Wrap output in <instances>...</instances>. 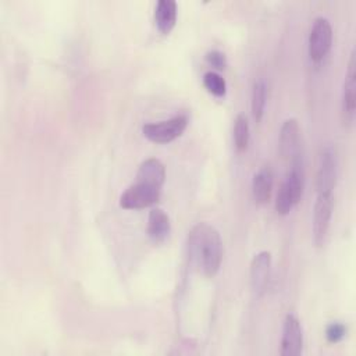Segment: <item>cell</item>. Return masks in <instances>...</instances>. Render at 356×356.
<instances>
[{
  "label": "cell",
  "instance_id": "obj_1",
  "mask_svg": "<svg viewBox=\"0 0 356 356\" xmlns=\"http://www.w3.org/2000/svg\"><path fill=\"white\" fill-rule=\"evenodd\" d=\"M188 252L192 263L203 275L211 278L218 273L222 259V242L213 225L199 222L191 229Z\"/></svg>",
  "mask_w": 356,
  "mask_h": 356
},
{
  "label": "cell",
  "instance_id": "obj_2",
  "mask_svg": "<svg viewBox=\"0 0 356 356\" xmlns=\"http://www.w3.org/2000/svg\"><path fill=\"white\" fill-rule=\"evenodd\" d=\"M305 188V167H303V159L302 154L296 156L291 160L289 170L286 171L277 197H275V211L281 216L288 214L292 207L300 200L303 195Z\"/></svg>",
  "mask_w": 356,
  "mask_h": 356
},
{
  "label": "cell",
  "instance_id": "obj_3",
  "mask_svg": "<svg viewBox=\"0 0 356 356\" xmlns=\"http://www.w3.org/2000/svg\"><path fill=\"white\" fill-rule=\"evenodd\" d=\"M338 177V152L331 143L320 147L316 161L317 193H331Z\"/></svg>",
  "mask_w": 356,
  "mask_h": 356
},
{
  "label": "cell",
  "instance_id": "obj_4",
  "mask_svg": "<svg viewBox=\"0 0 356 356\" xmlns=\"http://www.w3.org/2000/svg\"><path fill=\"white\" fill-rule=\"evenodd\" d=\"M188 125V117L185 114L174 115L168 120L159 122H149L142 127L145 138L154 143H168L182 135Z\"/></svg>",
  "mask_w": 356,
  "mask_h": 356
},
{
  "label": "cell",
  "instance_id": "obj_5",
  "mask_svg": "<svg viewBox=\"0 0 356 356\" xmlns=\"http://www.w3.org/2000/svg\"><path fill=\"white\" fill-rule=\"evenodd\" d=\"M309 56L313 63H320L332 44V28L327 18L317 17L309 33Z\"/></svg>",
  "mask_w": 356,
  "mask_h": 356
},
{
  "label": "cell",
  "instance_id": "obj_6",
  "mask_svg": "<svg viewBox=\"0 0 356 356\" xmlns=\"http://www.w3.org/2000/svg\"><path fill=\"white\" fill-rule=\"evenodd\" d=\"M161 195V188L138 182L128 186L120 196V206L122 209H145L154 204Z\"/></svg>",
  "mask_w": 356,
  "mask_h": 356
},
{
  "label": "cell",
  "instance_id": "obj_7",
  "mask_svg": "<svg viewBox=\"0 0 356 356\" xmlns=\"http://www.w3.org/2000/svg\"><path fill=\"white\" fill-rule=\"evenodd\" d=\"M332 195L318 193L313 207V238L317 246H321L325 241L330 221L332 216Z\"/></svg>",
  "mask_w": 356,
  "mask_h": 356
},
{
  "label": "cell",
  "instance_id": "obj_8",
  "mask_svg": "<svg viewBox=\"0 0 356 356\" xmlns=\"http://www.w3.org/2000/svg\"><path fill=\"white\" fill-rule=\"evenodd\" d=\"M303 348V331L299 320L293 314H286L282 324L281 337V355L298 356Z\"/></svg>",
  "mask_w": 356,
  "mask_h": 356
},
{
  "label": "cell",
  "instance_id": "obj_9",
  "mask_svg": "<svg viewBox=\"0 0 356 356\" xmlns=\"http://www.w3.org/2000/svg\"><path fill=\"white\" fill-rule=\"evenodd\" d=\"M355 53L352 51L349 63L346 79L342 90V102H341V114L345 125H352L355 120L356 110V81H355Z\"/></svg>",
  "mask_w": 356,
  "mask_h": 356
},
{
  "label": "cell",
  "instance_id": "obj_10",
  "mask_svg": "<svg viewBox=\"0 0 356 356\" xmlns=\"http://www.w3.org/2000/svg\"><path fill=\"white\" fill-rule=\"evenodd\" d=\"M271 271V254L270 252H259L250 261V288L256 296H261L266 292Z\"/></svg>",
  "mask_w": 356,
  "mask_h": 356
},
{
  "label": "cell",
  "instance_id": "obj_11",
  "mask_svg": "<svg viewBox=\"0 0 356 356\" xmlns=\"http://www.w3.org/2000/svg\"><path fill=\"white\" fill-rule=\"evenodd\" d=\"M300 129L295 118H288L284 121L280 131V153L284 159H295L300 154Z\"/></svg>",
  "mask_w": 356,
  "mask_h": 356
},
{
  "label": "cell",
  "instance_id": "obj_12",
  "mask_svg": "<svg viewBox=\"0 0 356 356\" xmlns=\"http://www.w3.org/2000/svg\"><path fill=\"white\" fill-rule=\"evenodd\" d=\"M170 232L171 222L168 214L159 207L152 209L147 218V235L150 241L154 243H161L168 238Z\"/></svg>",
  "mask_w": 356,
  "mask_h": 356
},
{
  "label": "cell",
  "instance_id": "obj_13",
  "mask_svg": "<svg viewBox=\"0 0 356 356\" xmlns=\"http://www.w3.org/2000/svg\"><path fill=\"white\" fill-rule=\"evenodd\" d=\"M274 184V174L270 165H263L259 168L252 179V195L256 203L263 204L268 202Z\"/></svg>",
  "mask_w": 356,
  "mask_h": 356
},
{
  "label": "cell",
  "instance_id": "obj_14",
  "mask_svg": "<svg viewBox=\"0 0 356 356\" xmlns=\"http://www.w3.org/2000/svg\"><path fill=\"white\" fill-rule=\"evenodd\" d=\"M136 181L149 184L157 188H163V184L165 181V167L164 164L154 157L146 159L140 163L138 172H136Z\"/></svg>",
  "mask_w": 356,
  "mask_h": 356
},
{
  "label": "cell",
  "instance_id": "obj_15",
  "mask_svg": "<svg viewBox=\"0 0 356 356\" xmlns=\"http://www.w3.org/2000/svg\"><path fill=\"white\" fill-rule=\"evenodd\" d=\"M154 22L161 33H170L177 22V3L174 0H159L154 8Z\"/></svg>",
  "mask_w": 356,
  "mask_h": 356
},
{
  "label": "cell",
  "instance_id": "obj_16",
  "mask_svg": "<svg viewBox=\"0 0 356 356\" xmlns=\"http://www.w3.org/2000/svg\"><path fill=\"white\" fill-rule=\"evenodd\" d=\"M266 100H267L266 82L263 79H257L252 88V102H250L252 115L256 120V122H259L264 114Z\"/></svg>",
  "mask_w": 356,
  "mask_h": 356
},
{
  "label": "cell",
  "instance_id": "obj_17",
  "mask_svg": "<svg viewBox=\"0 0 356 356\" xmlns=\"http://www.w3.org/2000/svg\"><path fill=\"white\" fill-rule=\"evenodd\" d=\"M234 145L238 152L246 150L250 138V128L245 114H238L234 121Z\"/></svg>",
  "mask_w": 356,
  "mask_h": 356
},
{
  "label": "cell",
  "instance_id": "obj_18",
  "mask_svg": "<svg viewBox=\"0 0 356 356\" xmlns=\"http://www.w3.org/2000/svg\"><path fill=\"white\" fill-rule=\"evenodd\" d=\"M204 88L214 96L222 97L227 93V82L225 79L217 74L216 71H207L203 75Z\"/></svg>",
  "mask_w": 356,
  "mask_h": 356
},
{
  "label": "cell",
  "instance_id": "obj_19",
  "mask_svg": "<svg viewBox=\"0 0 356 356\" xmlns=\"http://www.w3.org/2000/svg\"><path fill=\"white\" fill-rule=\"evenodd\" d=\"M345 335H346V327L339 321L330 323L325 327V338L330 343H337V342L342 341L345 338Z\"/></svg>",
  "mask_w": 356,
  "mask_h": 356
},
{
  "label": "cell",
  "instance_id": "obj_20",
  "mask_svg": "<svg viewBox=\"0 0 356 356\" xmlns=\"http://www.w3.org/2000/svg\"><path fill=\"white\" fill-rule=\"evenodd\" d=\"M206 61L217 68V70H224L227 67V57L222 51L220 50H210L206 53Z\"/></svg>",
  "mask_w": 356,
  "mask_h": 356
}]
</instances>
